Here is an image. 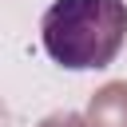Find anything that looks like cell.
<instances>
[{"label":"cell","mask_w":127,"mask_h":127,"mask_svg":"<svg viewBox=\"0 0 127 127\" xmlns=\"http://www.w3.org/2000/svg\"><path fill=\"white\" fill-rule=\"evenodd\" d=\"M40 40L67 71L107 67L127 40V0H56L40 20Z\"/></svg>","instance_id":"1"},{"label":"cell","mask_w":127,"mask_h":127,"mask_svg":"<svg viewBox=\"0 0 127 127\" xmlns=\"http://www.w3.org/2000/svg\"><path fill=\"white\" fill-rule=\"evenodd\" d=\"M40 127H91L87 115H75V111H60V115H48Z\"/></svg>","instance_id":"3"},{"label":"cell","mask_w":127,"mask_h":127,"mask_svg":"<svg viewBox=\"0 0 127 127\" xmlns=\"http://www.w3.org/2000/svg\"><path fill=\"white\" fill-rule=\"evenodd\" d=\"M91 127H127V83H107L91 95L87 107Z\"/></svg>","instance_id":"2"}]
</instances>
